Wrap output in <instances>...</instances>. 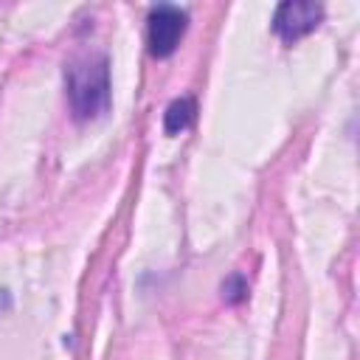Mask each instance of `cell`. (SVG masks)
I'll return each mask as SVG.
<instances>
[{"label":"cell","instance_id":"6da1fadb","mask_svg":"<svg viewBox=\"0 0 360 360\" xmlns=\"http://www.w3.org/2000/svg\"><path fill=\"white\" fill-rule=\"evenodd\" d=\"M68 104L76 121L101 118L110 107V62L104 53H82L65 68Z\"/></svg>","mask_w":360,"mask_h":360},{"label":"cell","instance_id":"277c9868","mask_svg":"<svg viewBox=\"0 0 360 360\" xmlns=\"http://www.w3.org/2000/svg\"><path fill=\"white\" fill-rule=\"evenodd\" d=\"M191 118H194V101L188 96H180V98H174L166 107V112H163V129L169 135H177V132H183L191 124Z\"/></svg>","mask_w":360,"mask_h":360},{"label":"cell","instance_id":"5b68a950","mask_svg":"<svg viewBox=\"0 0 360 360\" xmlns=\"http://www.w3.org/2000/svg\"><path fill=\"white\" fill-rule=\"evenodd\" d=\"M222 298L228 301V304H242L245 298H248V281H245V276L242 273H231L225 281H222Z\"/></svg>","mask_w":360,"mask_h":360},{"label":"cell","instance_id":"7a4b0ae2","mask_svg":"<svg viewBox=\"0 0 360 360\" xmlns=\"http://www.w3.org/2000/svg\"><path fill=\"white\" fill-rule=\"evenodd\" d=\"M146 39H149V53L163 59L169 53H174V48L180 45L183 34H186V25H188V14L180 8V6H172V3H160L149 11V20H146Z\"/></svg>","mask_w":360,"mask_h":360},{"label":"cell","instance_id":"3957f363","mask_svg":"<svg viewBox=\"0 0 360 360\" xmlns=\"http://www.w3.org/2000/svg\"><path fill=\"white\" fill-rule=\"evenodd\" d=\"M321 20H323V6H321V3H309V0H284V3L276 6L273 31H276L284 42H295V39L312 34Z\"/></svg>","mask_w":360,"mask_h":360}]
</instances>
